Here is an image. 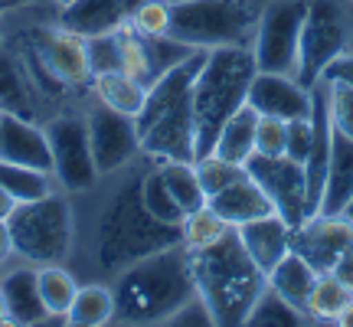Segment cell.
<instances>
[{"mask_svg": "<svg viewBox=\"0 0 353 327\" xmlns=\"http://www.w3.org/2000/svg\"><path fill=\"white\" fill-rule=\"evenodd\" d=\"M13 255V242H10V229H7V219H0V265Z\"/></svg>", "mask_w": 353, "mask_h": 327, "instance_id": "b9f144b4", "label": "cell"}, {"mask_svg": "<svg viewBox=\"0 0 353 327\" xmlns=\"http://www.w3.org/2000/svg\"><path fill=\"white\" fill-rule=\"evenodd\" d=\"M324 82H341V86H353V52L343 50L334 63L324 69Z\"/></svg>", "mask_w": 353, "mask_h": 327, "instance_id": "ab89813d", "label": "cell"}, {"mask_svg": "<svg viewBox=\"0 0 353 327\" xmlns=\"http://www.w3.org/2000/svg\"><path fill=\"white\" fill-rule=\"evenodd\" d=\"M0 298H3V311L10 324H43L50 321V311L43 304L37 281V268H26V262L20 268H10L0 275Z\"/></svg>", "mask_w": 353, "mask_h": 327, "instance_id": "ac0fdd59", "label": "cell"}, {"mask_svg": "<svg viewBox=\"0 0 353 327\" xmlns=\"http://www.w3.org/2000/svg\"><path fill=\"white\" fill-rule=\"evenodd\" d=\"M334 278H337V281H341L343 288H347V291L353 295V249L347 252V255H343L341 262L334 265Z\"/></svg>", "mask_w": 353, "mask_h": 327, "instance_id": "60d3db41", "label": "cell"}, {"mask_svg": "<svg viewBox=\"0 0 353 327\" xmlns=\"http://www.w3.org/2000/svg\"><path fill=\"white\" fill-rule=\"evenodd\" d=\"M13 206H17V200H13L7 190H0V219H7L13 213Z\"/></svg>", "mask_w": 353, "mask_h": 327, "instance_id": "7bdbcfd3", "label": "cell"}, {"mask_svg": "<svg viewBox=\"0 0 353 327\" xmlns=\"http://www.w3.org/2000/svg\"><path fill=\"white\" fill-rule=\"evenodd\" d=\"M128 23L141 37H170V3L167 0H144L138 10L128 17Z\"/></svg>", "mask_w": 353, "mask_h": 327, "instance_id": "e575fe53", "label": "cell"}, {"mask_svg": "<svg viewBox=\"0 0 353 327\" xmlns=\"http://www.w3.org/2000/svg\"><path fill=\"white\" fill-rule=\"evenodd\" d=\"M311 141H314V125H311V115L307 118H294L288 121V141H285V154L291 161L304 164L311 154Z\"/></svg>", "mask_w": 353, "mask_h": 327, "instance_id": "f35d334b", "label": "cell"}, {"mask_svg": "<svg viewBox=\"0 0 353 327\" xmlns=\"http://www.w3.org/2000/svg\"><path fill=\"white\" fill-rule=\"evenodd\" d=\"M52 151V174L65 190H92L99 180V167L88 144V121L79 115H59L46 125Z\"/></svg>", "mask_w": 353, "mask_h": 327, "instance_id": "8fae6325", "label": "cell"}, {"mask_svg": "<svg viewBox=\"0 0 353 327\" xmlns=\"http://www.w3.org/2000/svg\"><path fill=\"white\" fill-rule=\"evenodd\" d=\"M196 164V177H200L203 190H206V200L219 193V190H226L229 184H236L239 177H245V164H232V161H223L219 154H206L200 157Z\"/></svg>", "mask_w": 353, "mask_h": 327, "instance_id": "836d02e7", "label": "cell"}, {"mask_svg": "<svg viewBox=\"0 0 353 327\" xmlns=\"http://www.w3.org/2000/svg\"><path fill=\"white\" fill-rule=\"evenodd\" d=\"M255 125H259V112L252 105H242L239 112H232L226 118V125L219 128L213 154H219L223 161L245 164L255 154Z\"/></svg>", "mask_w": 353, "mask_h": 327, "instance_id": "603a6c76", "label": "cell"}, {"mask_svg": "<svg viewBox=\"0 0 353 327\" xmlns=\"http://www.w3.org/2000/svg\"><path fill=\"white\" fill-rule=\"evenodd\" d=\"M337 324H341V327H353V301L341 311V317H337Z\"/></svg>", "mask_w": 353, "mask_h": 327, "instance_id": "f6af8a7d", "label": "cell"}, {"mask_svg": "<svg viewBox=\"0 0 353 327\" xmlns=\"http://www.w3.org/2000/svg\"><path fill=\"white\" fill-rule=\"evenodd\" d=\"M350 200H353V138L334 131V138H330L327 184H324V200H321L317 213L343 216Z\"/></svg>", "mask_w": 353, "mask_h": 327, "instance_id": "44dd1931", "label": "cell"}, {"mask_svg": "<svg viewBox=\"0 0 353 327\" xmlns=\"http://www.w3.org/2000/svg\"><path fill=\"white\" fill-rule=\"evenodd\" d=\"M236 232H239L249 259L265 272V278L291 252V226L278 213L259 216L252 223H242V226H236Z\"/></svg>", "mask_w": 353, "mask_h": 327, "instance_id": "e0dca14e", "label": "cell"}, {"mask_svg": "<svg viewBox=\"0 0 353 327\" xmlns=\"http://www.w3.org/2000/svg\"><path fill=\"white\" fill-rule=\"evenodd\" d=\"M255 72V56L249 46H216L206 50L196 82H193V128H196V161L213 154L219 128L232 112L245 105Z\"/></svg>", "mask_w": 353, "mask_h": 327, "instance_id": "5b68a950", "label": "cell"}, {"mask_svg": "<svg viewBox=\"0 0 353 327\" xmlns=\"http://www.w3.org/2000/svg\"><path fill=\"white\" fill-rule=\"evenodd\" d=\"M92 92H95V99L99 105H108L114 112L121 115H131V118H138L141 105L148 99V86L138 82L134 76H128V72H101V76H92Z\"/></svg>", "mask_w": 353, "mask_h": 327, "instance_id": "cb8c5ba5", "label": "cell"}, {"mask_svg": "<svg viewBox=\"0 0 353 327\" xmlns=\"http://www.w3.org/2000/svg\"><path fill=\"white\" fill-rule=\"evenodd\" d=\"M114 321L125 324H157L196 298V281L190 268V249L170 246L128 265L114 281Z\"/></svg>", "mask_w": 353, "mask_h": 327, "instance_id": "7a4b0ae2", "label": "cell"}, {"mask_svg": "<svg viewBox=\"0 0 353 327\" xmlns=\"http://www.w3.org/2000/svg\"><path fill=\"white\" fill-rule=\"evenodd\" d=\"M343 216H347V219H350V223H353V200L347 203V210H343Z\"/></svg>", "mask_w": 353, "mask_h": 327, "instance_id": "7dc6e473", "label": "cell"}, {"mask_svg": "<svg viewBox=\"0 0 353 327\" xmlns=\"http://www.w3.org/2000/svg\"><path fill=\"white\" fill-rule=\"evenodd\" d=\"M206 203H210V210H216L232 229L242 226V223H252L259 216L275 213V203L268 200V193L249 177V170H245V177H239L236 184H229L226 190L213 193Z\"/></svg>", "mask_w": 353, "mask_h": 327, "instance_id": "d6986e66", "label": "cell"}, {"mask_svg": "<svg viewBox=\"0 0 353 327\" xmlns=\"http://www.w3.org/2000/svg\"><path fill=\"white\" fill-rule=\"evenodd\" d=\"M259 13L249 0H176L170 3V37L190 50L245 46Z\"/></svg>", "mask_w": 353, "mask_h": 327, "instance_id": "52a82bcc", "label": "cell"}, {"mask_svg": "<svg viewBox=\"0 0 353 327\" xmlns=\"http://www.w3.org/2000/svg\"><path fill=\"white\" fill-rule=\"evenodd\" d=\"M327 108H330V125H334V131L353 138V86L327 82Z\"/></svg>", "mask_w": 353, "mask_h": 327, "instance_id": "74e56055", "label": "cell"}, {"mask_svg": "<svg viewBox=\"0 0 353 327\" xmlns=\"http://www.w3.org/2000/svg\"><path fill=\"white\" fill-rule=\"evenodd\" d=\"M350 301H353V295L334 278V272H324V275H317V285L311 291V298H307V317H314V321H334L337 324L341 311Z\"/></svg>", "mask_w": 353, "mask_h": 327, "instance_id": "4dcf8cb0", "label": "cell"}, {"mask_svg": "<svg viewBox=\"0 0 353 327\" xmlns=\"http://www.w3.org/2000/svg\"><path fill=\"white\" fill-rule=\"evenodd\" d=\"M161 167V177H164L167 190L174 193V200L180 203L183 213H193L206 206V190H203L200 177H196V164L193 161H164L157 164Z\"/></svg>", "mask_w": 353, "mask_h": 327, "instance_id": "4316f807", "label": "cell"}, {"mask_svg": "<svg viewBox=\"0 0 353 327\" xmlns=\"http://www.w3.org/2000/svg\"><path fill=\"white\" fill-rule=\"evenodd\" d=\"M13 255L26 265H63L72 252V206L59 193L17 203L7 216Z\"/></svg>", "mask_w": 353, "mask_h": 327, "instance_id": "8992f818", "label": "cell"}, {"mask_svg": "<svg viewBox=\"0 0 353 327\" xmlns=\"http://www.w3.org/2000/svg\"><path fill=\"white\" fill-rule=\"evenodd\" d=\"M183 242V229L170 226L144 206L141 200V177L114 190V197L101 206L99 216V265L105 272H121L128 265L148 259L154 252Z\"/></svg>", "mask_w": 353, "mask_h": 327, "instance_id": "277c9868", "label": "cell"}, {"mask_svg": "<svg viewBox=\"0 0 353 327\" xmlns=\"http://www.w3.org/2000/svg\"><path fill=\"white\" fill-rule=\"evenodd\" d=\"M245 105H252L259 115H272V118H307L311 115V88H304L294 76H281V72H255Z\"/></svg>", "mask_w": 353, "mask_h": 327, "instance_id": "9a60e30c", "label": "cell"}, {"mask_svg": "<svg viewBox=\"0 0 353 327\" xmlns=\"http://www.w3.org/2000/svg\"><path fill=\"white\" fill-rule=\"evenodd\" d=\"M114 321V295L105 285H82L76 291V301L65 315V324L76 327H101Z\"/></svg>", "mask_w": 353, "mask_h": 327, "instance_id": "d4e9b609", "label": "cell"}, {"mask_svg": "<svg viewBox=\"0 0 353 327\" xmlns=\"http://www.w3.org/2000/svg\"><path fill=\"white\" fill-rule=\"evenodd\" d=\"M26 56L37 79L46 88H85L92 86V66H88L85 37L69 33L65 26H37L26 37Z\"/></svg>", "mask_w": 353, "mask_h": 327, "instance_id": "ba28073f", "label": "cell"}, {"mask_svg": "<svg viewBox=\"0 0 353 327\" xmlns=\"http://www.w3.org/2000/svg\"><path fill=\"white\" fill-rule=\"evenodd\" d=\"M128 20L125 0H72L69 7L59 10V26L79 37H101L114 33Z\"/></svg>", "mask_w": 353, "mask_h": 327, "instance_id": "ffe728a7", "label": "cell"}, {"mask_svg": "<svg viewBox=\"0 0 353 327\" xmlns=\"http://www.w3.org/2000/svg\"><path fill=\"white\" fill-rule=\"evenodd\" d=\"M0 324H7V321H0Z\"/></svg>", "mask_w": 353, "mask_h": 327, "instance_id": "f907efd6", "label": "cell"}, {"mask_svg": "<svg viewBox=\"0 0 353 327\" xmlns=\"http://www.w3.org/2000/svg\"><path fill=\"white\" fill-rule=\"evenodd\" d=\"M304 321H307V315L298 311L291 301H285L272 285H265L262 295L255 298L249 317H245V324L252 327H294V324H304Z\"/></svg>", "mask_w": 353, "mask_h": 327, "instance_id": "f1b7e54d", "label": "cell"}, {"mask_svg": "<svg viewBox=\"0 0 353 327\" xmlns=\"http://www.w3.org/2000/svg\"><path fill=\"white\" fill-rule=\"evenodd\" d=\"M37 281H39V295L43 304L50 311V321H65L69 308L76 301V278L65 272L63 265H39L37 268Z\"/></svg>", "mask_w": 353, "mask_h": 327, "instance_id": "484cf974", "label": "cell"}, {"mask_svg": "<svg viewBox=\"0 0 353 327\" xmlns=\"http://www.w3.org/2000/svg\"><path fill=\"white\" fill-rule=\"evenodd\" d=\"M347 50V20L334 0H307V17L301 26V56H298V82L311 88L321 82L341 52Z\"/></svg>", "mask_w": 353, "mask_h": 327, "instance_id": "30bf717a", "label": "cell"}, {"mask_svg": "<svg viewBox=\"0 0 353 327\" xmlns=\"http://www.w3.org/2000/svg\"><path fill=\"white\" fill-rule=\"evenodd\" d=\"M0 190H7L17 203L26 200H39L52 193V174L37 170V167H23V164H13L0 157Z\"/></svg>", "mask_w": 353, "mask_h": 327, "instance_id": "83f0119b", "label": "cell"}, {"mask_svg": "<svg viewBox=\"0 0 353 327\" xmlns=\"http://www.w3.org/2000/svg\"><path fill=\"white\" fill-rule=\"evenodd\" d=\"M85 46H88L92 76L118 72V69H121V39H118V30H114V33H101V37H88Z\"/></svg>", "mask_w": 353, "mask_h": 327, "instance_id": "d590c367", "label": "cell"}, {"mask_svg": "<svg viewBox=\"0 0 353 327\" xmlns=\"http://www.w3.org/2000/svg\"><path fill=\"white\" fill-rule=\"evenodd\" d=\"M245 170L255 184L268 193V200L275 203V213L288 223L291 229L301 226L307 219V180H304V164L291 161L288 154L265 157L252 154L245 161Z\"/></svg>", "mask_w": 353, "mask_h": 327, "instance_id": "7c38bea8", "label": "cell"}, {"mask_svg": "<svg viewBox=\"0 0 353 327\" xmlns=\"http://www.w3.org/2000/svg\"><path fill=\"white\" fill-rule=\"evenodd\" d=\"M0 157L52 174V151L46 128L33 125L23 115L0 112Z\"/></svg>", "mask_w": 353, "mask_h": 327, "instance_id": "2e32d148", "label": "cell"}, {"mask_svg": "<svg viewBox=\"0 0 353 327\" xmlns=\"http://www.w3.org/2000/svg\"><path fill=\"white\" fill-rule=\"evenodd\" d=\"M206 50H193L164 76L148 86V99L141 105L138 138L141 154L164 161H196V128H193V82L200 72Z\"/></svg>", "mask_w": 353, "mask_h": 327, "instance_id": "6da1fadb", "label": "cell"}, {"mask_svg": "<svg viewBox=\"0 0 353 327\" xmlns=\"http://www.w3.org/2000/svg\"><path fill=\"white\" fill-rule=\"evenodd\" d=\"M141 200H144V206H148L157 219H164L170 226H183L187 213L180 210V203L174 200V193L167 190L164 177H161V167H154V170H148V174L141 177Z\"/></svg>", "mask_w": 353, "mask_h": 327, "instance_id": "1f68e13d", "label": "cell"}, {"mask_svg": "<svg viewBox=\"0 0 353 327\" xmlns=\"http://www.w3.org/2000/svg\"><path fill=\"white\" fill-rule=\"evenodd\" d=\"M180 229H183V246H187L190 252H196V249L213 246L216 239H223L232 226H229L216 210H210V203H206V206H200V210L187 213V219H183V226Z\"/></svg>", "mask_w": 353, "mask_h": 327, "instance_id": "d6a6232c", "label": "cell"}, {"mask_svg": "<svg viewBox=\"0 0 353 327\" xmlns=\"http://www.w3.org/2000/svg\"><path fill=\"white\" fill-rule=\"evenodd\" d=\"M291 249L317 268V275L334 272V265L353 249V223L347 216H307L291 229Z\"/></svg>", "mask_w": 353, "mask_h": 327, "instance_id": "5bb4252c", "label": "cell"}, {"mask_svg": "<svg viewBox=\"0 0 353 327\" xmlns=\"http://www.w3.org/2000/svg\"><path fill=\"white\" fill-rule=\"evenodd\" d=\"M304 17H307V0H278L272 7H265V13H259L252 46L259 72L298 76Z\"/></svg>", "mask_w": 353, "mask_h": 327, "instance_id": "9c48e42d", "label": "cell"}, {"mask_svg": "<svg viewBox=\"0 0 353 327\" xmlns=\"http://www.w3.org/2000/svg\"><path fill=\"white\" fill-rule=\"evenodd\" d=\"M52 3H56V7H69L72 0H52Z\"/></svg>", "mask_w": 353, "mask_h": 327, "instance_id": "c3c4849f", "label": "cell"}, {"mask_svg": "<svg viewBox=\"0 0 353 327\" xmlns=\"http://www.w3.org/2000/svg\"><path fill=\"white\" fill-rule=\"evenodd\" d=\"M85 121H88V144H92V157H95V167H99V177L121 170L141 151L138 125H134L131 115L114 112L108 105H95Z\"/></svg>", "mask_w": 353, "mask_h": 327, "instance_id": "4fadbf2b", "label": "cell"}, {"mask_svg": "<svg viewBox=\"0 0 353 327\" xmlns=\"http://www.w3.org/2000/svg\"><path fill=\"white\" fill-rule=\"evenodd\" d=\"M0 112H13L30 118L33 101H30V79L20 72L17 59L0 52Z\"/></svg>", "mask_w": 353, "mask_h": 327, "instance_id": "f546056e", "label": "cell"}, {"mask_svg": "<svg viewBox=\"0 0 353 327\" xmlns=\"http://www.w3.org/2000/svg\"><path fill=\"white\" fill-rule=\"evenodd\" d=\"M26 3H33V0H0V17L10 10H20V7H26Z\"/></svg>", "mask_w": 353, "mask_h": 327, "instance_id": "ee69618b", "label": "cell"}, {"mask_svg": "<svg viewBox=\"0 0 353 327\" xmlns=\"http://www.w3.org/2000/svg\"><path fill=\"white\" fill-rule=\"evenodd\" d=\"M190 268L196 281V298L206 304L210 321L219 327L245 324L255 298L268 285L265 272L249 259L236 229H229L223 239L206 249L190 252Z\"/></svg>", "mask_w": 353, "mask_h": 327, "instance_id": "3957f363", "label": "cell"}, {"mask_svg": "<svg viewBox=\"0 0 353 327\" xmlns=\"http://www.w3.org/2000/svg\"><path fill=\"white\" fill-rule=\"evenodd\" d=\"M125 3H128V17H131V13L138 10V7H141V3H144V0H125Z\"/></svg>", "mask_w": 353, "mask_h": 327, "instance_id": "bcb514c9", "label": "cell"}, {"mask_svg": "<svg viewBox=\"0 0 353 327\" xmlns=\"http://www.w3.org/2000/svg\"><path fill=\"white\" fill-rule=\"evenodd\" d=\"M268 285L285 298V301H291L298 311H304L307 315V298H311V291H314L317 285V268L304 255H298V252L291 249L281 262L268 272Z\"/></svg>", "mask_w": 353, "mask_h": 327, "instance_id": "7402d4cb", "label": "cell"}, {"mask_svg": "<svg viewBox=\"0 0 353 327\" xmlns=\"http://www.w3.org/2000/svg\"><path fill=\"white\" fill-rule=\"evenodd\" d=\"M285 141H288V121L285 118H272V115H259V125H255V154L278 157V154H285Z\"/></svg>", "mask_w": 353, "mask_h": 327, "instance_id": "8d00e7d4", "label": "cell"}, {"mask_svg": "<svg viewBox=\"0 0 353 327\" xmlns=\"http://www.w3.org/2000/svg\"><path fill=\"white\" fill-rule=\"evenodd\" d=\"M0 46H3V30H0Z\"/></svg>", "mask_w": 353, "mask_h": 327, "instance_id": "681fc988", "label": "cell"}]
</instances>
